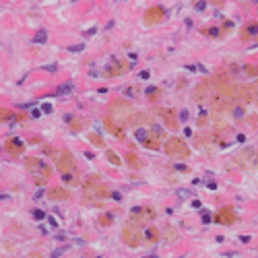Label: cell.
<instances>
[{
	"mask_svg": "<svg viewBox=\"0 0 258 258\" xmlns=\"http://www.w3.org/2000/svg\"><path fill=\"white\" fill-rule=\"evenodd\" d=\"M155 209L153 207H134L132 213H130L128 219V227H134V229H141V227H147L149 223L155 219Z\"/></svg>",
	"mask_w": 258,
	"mask_h": 258,
	"instance_id": "1",
	"label": "cell"
},
{
	"mask_svg": "<svg viewBox=\"0 0 258 258\" xmlns=\"http://www.w3.org/2000/svg\"><path fill=\"white\" fill-rule=\"evenodd\" d=\"M130 103L124 101V99H116L112 101V107H109V120H114L118 126H126V122H130Z\"/></svg>",
	"mask_w": 258,
	"mask_h": 258,
	"instance_id": "2",
	"label": "cell"
},
{
	"mask_svg": "<svg viewBox=\"0 0 258 258\" xmlns=\"http://www.w3.org/2000/svg\"><path fill=\"white\" fill-rule=\"evenodd\" d=\"M85 196H93L95 200H99V198H107V196H112V192H109V190L99 182V178H97V176H91L87 182H85Z\"/></svg>",
	"mask_w": 258,
	"mask_h": 258,
	"instance_id": "3",
	"label": "cell"
},
{
	"mask_svg": "<svg viewBox=\"0 0 258 258\" xmlns=\"http://www.w3.org/2000/svg\"><path fill=\"white\" fill-rule=\"evenodd\" d=\"M213 93H215V89H213L211 81H204V83H198V85L192 89V99H194L198 106H207V103H211Z\"/></svg>",
	"mask_w": 258,
	"mask_h": 258,
	"instance_id": "4",
	"label": "cell"
},
{
	"mask_svg": "<svg viewBox=\"0 0 258 258\" xmlns=\"http://www.w3.org/2000/svg\"><path fill=\"white\" fill-rule=\"evenodd\" d=\"M56 165H58V171L60 174H72L77 171V159L68 149H62L58 153V159H56Z\"/></svg>",
	"mask_w": 258,
	"mask_h": 258,
	"instance_id": "5",
	"label": "cell"
},
{
	"mask_svg": "<svg viewBox=\"0 0 258 258\" xmlns=\"http://www.w3.org/2000/svg\"><path fill=\"white\" fill-rule=\"evenodd\" d=\"M165 153L167 155H171V157H188L190 155V149H188V145L184 141H180V139H167L165 141Z\"/></svg>",
	"mask_w": 258,
	"mask_h": 258,
	"instance_id": "6",
	"label": "cell"
},
{
	"mask_svg": "<svg viewBox=\"0 0 258 258\" xmlns=\"http://www.w3.org/2000/svg\"><path fill=\"white\" fill-rule=\"evenodd\" d=\"M27 169H29L31 174H35V176H41L44 180L52 174V167L47 163H44L39 157H27Z\"/></svg>",
	"mask_w": 258,
	"mask_h": 258,
	"instance_id": "7",
	"label": "cell"
},
{
	"mask_svg": "<svg viewBox=\"0 0 258 258\" xmlns=\"http://www.w3.org/2000/svg\"><path fill=\"white\" fill-rule=\"evenodd\" d=\"M128 68H130V64H126L124 60L112 58L109 60V64L106 66V77H120V74H124Z\"/></svg>",
	"mask_w": 258,
	"mask_h": 258,
	"instance_id": "8",
	"label": "cell"
},
{
	"mask_svg": "<svg viewBox=\"0 0 258 258\" xmlns=\"http://www.w3.org/2000/svg\"><path fill=\"white\" fill-rule=\"evenodd\" d=\"M141 240H142L141 229H134V227H128V225L124 227V242H126L130 248H136L141 244Z\"/></svg>",
	"mask_w": 258,
	"mask_h": 258,
	"instance_id": "9",
	"label": "cell"
},
{
	"mask_svg": "<svg viewBox=\"0 0 258 258\" xmlns=\"http://www.w3.org/2000/svg\"><path fill=\"white\" fill-rule=\"evenodd\" d=\"M215 219H217V223H221V225H234L237 221V215H235V211L231 207H225V209H221V211L217 213Z\"/></svg>",
	"mask_w": 258,
	"mask_h": 258,
	"instance_id": "10",
	"label": "cell"
},
{
	"mask_svg": "<svg viewBox=\"0 0 258 258\" xmlns=\"http://www.w3.org/2000/svg\"><path fill=\"white\" fill-rule=\"evenodd\" d=\"M163 17H165V8L163 6H151L149 11L145 12V23L147 25H155V23H159Z\"/></svg>",
	"mask_w": 258,
	"mask_h": 258,
	"instance_id": "11",
	"label": "cell"
},
{
	"mask_svg": "<svg viewBox=\"0 0 258 258\" xmlns=\"http://www.w3.org/2000/svg\"><path fill=\"white\" fill-rule=\"evenodd\" d=\"M254 155H256L254 149H244V151H240L234 157V161L237 165H242V167H246V165H252L254 161H256V157H254Z\"/></svg>",
	"mask_w": 258,
	"mask_h": 258,
	"instance_id": "12",
	"label": "cell"
},
{
	"mask_svg": "<svg viewBox=\"0 0 258 258\" xmlns=\"http://www.w3.org/2000/svg\"><path fill=\"white\" fill-rule=\"evenodd\" d=\"M161 118H163L165 126H169V128H176L178 126V116H176V109L174 107H163L161 109Z\"/></svg>",
	"mask_w": 258,
	"mask_h": 258,
	"instance_id": "13",
	"label": "cell"
},
{
	"mask_svg": "<svg viewBox=\"0 0 258 258\" xmlns=\"http://www.w3.org/2000/svg\"><path fill=\"white\" fill-rule=\"evenodd\" d=\"M106 130L109 132V134L118 136V139H126V130L122 128V126H118L116 122H114V120H109V118L106 120Z\"/></svg>",
	"mask_w": 258,
	"mask_h": 258,
	"instance_id": "14",
	"label": "cell"
},
{
	"mask_svg": "<svg viewBox=\"0 0 258 258\" xmlns=\"http://www.w3.org/2000/svg\"><path fill=\"white\" fill-rule=\"evenodd\" d=\"M47 196L52 200H68L70 198V192L64 190V188H50L47 190Z\"/></svg>",
	"mask_w": 258,
	"mask_h": 258,
	"instance_id": "15",
	"label": "cell"
},
{
	"mask_svg": "<svg viewBox=\"0 0 258 258\" xmlns=\"http://www.w3.org/2000/svg\"><path fill=\"white\" fill-rule=\"evenodd\" d=\"M130 124L132 126H147V124H153L151 116H147V114H132V118H130Z\"/></svg>",
	"mask_w": 258,
	"mask_h": 258,
	"instance_id": "16",
	"label": "cell"
},
{
	"mask_svg": "<svg viewBox=\"0 0 258 258\" xmlns=\"http://www.w3.org/2000/svg\"><path fill=\"white\" fill-rule=\"evenodd\" d=\"M6 149H8L11 153H15V155H19V153H23L25 145H23L21 139H11V141L6 142Z\"/></svg>",
	"mask_w": 258,
	"mask_h": 258,
	"instance_id": "17",
	"label": "cell"
},
{
	"mask_svg": "<svg viewBox=\"0 0 258 258\" xmlns=\"http://www.w3.org/2000/svg\"><path fill=\"white\" fill-rule=\"evenodd\" d=\"M258 33V23L256 21H252V23H248L244 27V31H242V39H250L252 35H256Z\"/></svg>",
	"mask_w": 258,
	"mask_h": 258,
	"instance_id": "18",
	"label": "cell"
},
{
	"mask_svg": "<svg viewBox=\"0 0 258 258\" xmlns=\"http://www.w3.org/2000/svg\"><path fill=\"white\" fill-rule=\"evenodd\" d=\"M126 163L130 167H134V169H139V167H142V159L136 153H126Z\"/></svg>",
	"mask_w": 258,
	"mask_h": 258,
	"instance_id": "19",
	"label": "cell"
},
{
	"mask_svg": "<svg viewBox=\"0 0 258 258\" xmlns=\"http://www.w3.org/2000/svg\"><path fill=\"white\" fill-rule=\"evenodd\" d=\"M142 145H145V147H147V149H153V151H157V149H159V139H157V136H155V134H147V139H145V141H142Z\"/></svg>",
	"mask_w": 258,
	"mask_h": 258,
	"instance_id": "20",
	"label": "cell"
},
{
	"mask_svg": "<svg viewBox=\"0 0 258 258\" xmlns=\"http://www.w3.org/2000/svg\"><path fill=\"white\" fill-rule=\"evenodd\" d=\"M72 91H74V85H72V83H62L58 89H56V93H54V95H58V97H64V95H70Z\"/></svg>",
	"mask_w": 258,
	"mask_h": 258,
	"instance_id": "21",
	"label": "cell"
},
{
	"mask_svg": "<svg viewBox=\"0 0 258 258\" xmlns=\"http://www.w3.org/2000/svg\"><path fill=\"white\" fill-rule=\"evenodd\" d=\"M62 180L66 182V184H70V186H79L81 184V178L77 171H72V174H62Z\"/></svg>",
	"mask_w": 258,
	"mask_h": 258,
	"instance_id": "22",
	"label": "cell"
},
{
	"mask_svg": "<svg viewBox=\"0 0 258 258\" xmlns=\"http://www.w3.org/2000/svg\"><path fill=\"white\" fill-rule=\"evenodd\" d=\"M145 237H147L149 242H159L161 234H159V229H157V227H147V229H145Z\"/></svg>",
	"mask_w": 258,
	"mask_h": 258,
	"instance_id": "23",
	"label": "cell"
},
{
	"mask_svg": "<svg viewBox=\"0 0 258 258\" xmlns=\"http://www.w3.org/2000/svg\"><path fill=\"white\" fill-rule=\"evenodd\" d=\"M163 235H165V240H169V242H174V240H178V231L171 227V225H165V229H163Z\"/></svg>",
	"mask_w": 258,
	"mask_h": 258,
	"instance_id": "24",
	"label": "cell"
},
{
	"mask_svg": "<svg viewBox=\"0 0 258 258\" xmlns=\"http://www.w3.org/2000/svg\"><path fill=\"white\" fill-rule=\"evenodd\" d=\"M46 39H47V31L46 29H39L33 35V44H46Z\"/></svg>",
	"mask_w": 258,
	"mask_h": 258,
	"instance_id": "25",
	"label": "cell"
},
{
	"mask_svg": "<svg viewBox=\"0 0 258 258\" xmlns=\"http://www.w3.org/2000/svg\"><path fill=\"white\" fill-rule=\"evenodd\" d=\"M66 122H72V124H70V130H72V132H79V130H83V122H81V120H74L72 116H66Z\"/></svg>",
	"mask_w": 258,
	"mask_h": 258,
	"instance_id": "26",
	"label": "cell"
},
{
	"mask_svg": "<svg viewBox=\"0 0 258 258\" xmlns=\"http://www.w3.org/2000/svg\"><path fill=\"white\" fill-rule=\"evenodd\" d=\"M106 157H107V161H112L114 165H122V159H120V157L116 155V151H112V149H107Z\"/></svg>",
	"mask_w": 258,
	"mask_h": 258,
	"instance_id": "27",
	"label": "cell"
},
{
	"mask_svg": "<svg viewBox=\"0 0 258 258\" xmlns=\"http://www.w3.org/2000/svg\"><path fill=\"white\" fill-rule=\"evenodd\" d=\"M41 149H44V153H46L47 157H54V159H58V153H60V151H56L52 145H44Z\"/></svg>",
	"mask_w": 258,
	"mask_h": 258,
	"instance_id": "28",
	"label": "cell"
},
{
	"mask_svg": "<svg viewBox=\"0 0 258 258\" xmlns=\"http://www.w3.org/2000/svg\"><path fill=\"white\" fill-rule=\"evenodd\" d=\"M99 223H101V225H112V223H114V215H109V213H103V215H101V217H99Z\"/></svg>",
	"mask_w": 258,
	"mask_h": 258,
	"instance_id": "29",
	"label": "cell"
},
{
	"mask_svg": "<svg viewBox=\"0 0 258 258\" xmlns=\"http://www.w3.org/2000/svg\"><path fill=\"white\" fill-rule=\"evenodd\" d=\"M242 70L246 72L248 77H258V66H252V64H246Z\"/></svg>",
	"mask_w": 258,
	"mask_h": 258,
	"instance_id": "30",
	"label": "cell"
},
{
	"mask_svg": "<svg viewBox=\"0 0 258 258\" xmlns=\"http://www.w3.org/2000/svg\"><path fill=\"white\" fill-rule=\"evenodd\" d=\"M209 124V112L207 109H202L200 112V116H198V126H207Z\"/></svg>",
	"mask_w": 258,
	"mask_h": 258,
	"instance_id": "31",
	"label": "cell"
},
{
	"mask_svg": "<svg viewBox=\"0 0 258 258\" xmlns=\"http://www.w3.org/2000/svg\"><path fill=\"white\" fill-rule=\"evenodd\" d=\"M89 141L93 142L95 147H103V145H106V142L101 141V136H99V134H93V132H91V134H89Z\"/></svg>",
	"mask_w": 258,
	"mask_h": 258,
	"instance_id": "32",
	"label": "cell"
},
{
	"mask_svg": "<svg viewBox=\"0 0 258 258\" xmlns=\"http://www.w3.org/2000/svg\"><path fill=\"white\" fill-rule=\"evenodd\" d=\"M68 250H70V246H62V248H58V250H54V252H52V258H60L62 254H66Z\"/></svg>",
	"mask_w": 258,
	"mask_h": 258,
	"instance_id": "33",
	"label": "cell"
},
{
	"mask_svg": "<svg viewBox=\"0 0 258 258\" xmlns=\"http://www.w3.org/2000/svg\"><path fill=\"white\" fill-rule=\"evenodd\" d=\"M227 70L231 72V77H235V74H240V72H242V66H237V64H229V66H227Z\"/></svg>",
	"mask_w": 258,
	"mask_h": 258,
	"instance_id": "34",
	"label": "cell"
},
{
	"mask_svg": "<svg viewBox=\"0 0 258 258\" xmlns=\"http://www.w3.org/2000/svg\"><path fill=\"white\" fill-rule=\"evenodd\" d=\"M2 120H12L11 109H0V122H2Z\"/></svg>",
	"mask_w": 258,
	"mask_h": 258,
	"instance_id": "35",
	"label": "cell"
},
{
	"mask_svg": "<svg viewBox=\"0 0 258 258\" xmlns=\"http://www.w3.org/2000/svg\"><path fill=\"white\" fill-rule=\"evenodd\" d=\"M157 93H159V89H155V87H149V89H147V95H149L151 99H157Z\"/></svg>",
	"mask_w": 258,
	"mask_h": 258,
	"instance_id": "36",
	"label": "cell"
},
{
	"mask_svg": "<svg viewBox=\"0 0 258 258\" xmlns=\"http://www.w3.org/2000/svg\"><path fill=\"white\" fill-rule=\"evenodd\" d=\"M44 70L46 72H58V64H46Z\"/></svg>",
	"mask_w": 258,
	"mask_h": 258,
	"instance_id": "37",
	"label": "cell"
},
{
	"mask_svg": "<svg viewBox=\"0 0 258 258\" xmlns=\"http://www.w3.org/2000/svg\"><path fill=\"white\" fill-rule=\"evenodd\" d=\"M204 33H207V35H219V29H217V27H209V29H204Z\"/></svg>",
	"mask_w": 258,
	"mask_h": 258,
	"instance_id": "38",
	"label": "cell"
},
{
	"mask_svg": "<svg viewBox=\"0 0 258 258\" xmlns=\"http://www.w3.org/2000/svg\"><path fill=\"white\" fill-rule=\"evenodd\" d=\"M70 52H83L85 50V44H77V46H68Z\"/></svg>",
	"mask_w": 258,
	"mask_h": 258,
	"instance_id": "39",
	"label": "cell"
},
{
	"mask_svg": "<svg viewBox=\"0 0 258 258\" xmlns=\"http://www.w3.org/2000/svg\"><path fill=\"white\" fill-rule=\"evenodd\" d=\"M176 169L178 171H186V174L190 171V167H186V165H182V163H176Z\"/></svg>",
	"mask_w": 258,
	"mask_h": 258,
	"instance_id": "40",
	"label": "cell"
},
{
	"mask_svg": "<svg viewBox=\"0 0 258 258\" xmlns=\"http://www.w3.org/2000/svg\"><path fill=\"white\" fill-rule=\"evenodd\" d=\"M204 6H207V2H194V8L196 11H204Z\"/></svg>",
	"mask_w": 258,
	"mask_h": 258,
	"instance_id": "41",
	"label": "cell"
},
{
	"mask_svg": "<svg viewBox=\"0 0 258 258\" xmlns=\"http://www.w3.org/2000/svg\"><path fill=\"white\" fill-rule=\"evenodd\" d=\"M33 217H35V219H44V217H46V213H44V211H33Z\"/></svg>",
	"mask_w": 258,
	"mask_h": 258,
	"instance_id": "42",
	"label": "cell"
},
{
	"mask_svg": "<svg viewBox=\"0 0 258 258\" xmlns=\"http://www.w3.org/2000/svg\"><path fill=\"white\" fill-rule=\"evenodd\" d=\"M186 70H190V72H196V70H198V66H196V64H186Z\"/></svg>",
	"mask_w": 258,
	"mask_h": 258,
	"instance_id": "43",
	"label": "cell"
},
{
	"mask_svg": "<svg viewBox=\"0 0 258 258\" xmlns=\"http://www.w3.org/2000/svg\"><path fill=\"white\" fill-rule=\"evenodd\" d=\"M202 221H204V223H211V215H209V213H202Z\"/></svg>",
	"mask_w": 258,
	"mask_h": 258,
	"instance_id": "44",
	"label": "cell"
},
{
	"mask_svg": "<svg viewBox=\"0 0 258 258\" xmlns=\"http://www.w3.org/2000/svg\"><path fill=\"white\" fill-rule=\"evenodd\" d=\"M180 120H182V122H186V120H188V112H186V109L180 114Z\"/></svg>",
	"mask_w": 258,
	"mask_h": 258,
	"instance_id": "45",
	"label": "cell"
},
{
	"mask_svg": "<svg viewBox=\"0 0 258 258\" xmlns=\"http://www.w3.org/2000/svg\"><path fill=\"white\" fill-rule=\"evenodd\" d=\"M240 240H242V244H248V242H250V240H252V237H250V235H242V237H240Z\"/></svg>",
	"mask_w": 258,
	"mask_h": 258,
	"instance_id": "46",
	"label": "cell"
},
{
	"mask_svg": "<svg viewBox=\"0 0 258 258\" xmlns=\"http://www.w3.org/2000/svg\"><path fill=\"white\" fill-rule=\"evenodd\" d=\"M149 74H151V72H149V70H142L141 74H139V77H141V79H149Z\"/></svg>",
	"mask_w": 258,
	"mask_h": 258,
	"instance_id": "47",
	"label": "cell"
},
{
	"mask_svg": "<svg viewBox=\"0 0 258 258\" xmlns=\"http://www.w3.org/2000/svg\"><path fill=\"white\" fill-rule=\"evenodd\" d=\"M47 221H50V225H52V227H56V225H58V223H56V219H54V217H47Z\"/></svg>",
	"mask_w": 258,
	"mask_h": 258,
	"instance_id": "48",
	"label": "cell"
},
{
	"mask_svg": "<svg viewBox=\"0 0 258 258\" xmlns=\"http://www.w3.org/2000/svg\"><path fill=\"white\" fill-rule=\"evenodd\" d=\"M41 196H44V190H37V192H35V200H39Z\"/></svg>",
	"mask_w": 258,
	"mask_h": 258,
	"instance_id": "49",
	"label": "cell"
},
{
	"mask_svg": "<svg viewBox=\"0 0 258 258\" xmlns=\"http://www.w3.org/2000/svg\"><path fill=\"white\" fill-rule=\"evenodd\" d=\"M44 112H46V114H50V112H52V106H50V103H46V106H44Z\"/></svg>",
	"mask_w": 258,
	"mask_h": 258,
	"instance_id": "50",
	"label": "cell"
},
{
	"mask_svg": "<svg viewBox=\"0 0 258 258\" xmlns=\"http://www.w3.org/2000/svg\"><path fill=\"white\" fill-rule=\"evenodd\" d=\"M192 207L194 209H200V200H192Z\"/></svg>",
	"mask_w": 258,
	"mask_h": 258,
	"instance_id": "51",
	"label": "cell"
},
{
	"mask_svg": "<svg viewBox=\"0 0 258 258\" xmlns=\"http://www.w3.org/2000/svg\"><path fill=\"white\" fill-rule=\"evenodd\" d=\"M39 114H41L39 109H33V112H31V116H33V118H39Z\"/></svg>",
	"mask_w": 258,
	"mask_h": 258,
	"instance_id": "52",
	"label": "cell"
},
{
	"mask_svg": "<svg viewBox=\"0 0 258 258\" xmlns=\"http://www.w3.org/2000/svg\"><path fill=\"white\" fill-rule=\"evenodd\" d=\"M207 186L211 188V190H215V188H217V184H215V182H207Z\"/></svg>",
	"mask_w": 258,
	"mask_h": 258,
	"instance_id": "53",
	"label": "cell"
},
{
	"mask_svg": "<svg viewBox=\"0 0 258 258\" xmlns=\"http://www.w3.org/2000/svg\"><path fill=\"white\" fill-rule=\"evenodd\" d=\"M33 258H41V256H39V254H33Z\"/></svg>",
	"mask_w": 258,
	"mask_h": 258,
	"instance_id": "54",
	"label": "cell"
},
{
	"mask_svg": "<svg viewBox=\"0 0 258 258\" xmlns=\"http://www.w3.org/2000/svg\"><path fill=\"white\" fill-rule=\"evenodd\" d=\"M254 165H256V167H258V157H256V161H254Z\"/></svg>",
	"mask_w": 258,
	"mask_h": 258,
	"instance_id": "55",
	"label": "cell"
}]
</instances>
